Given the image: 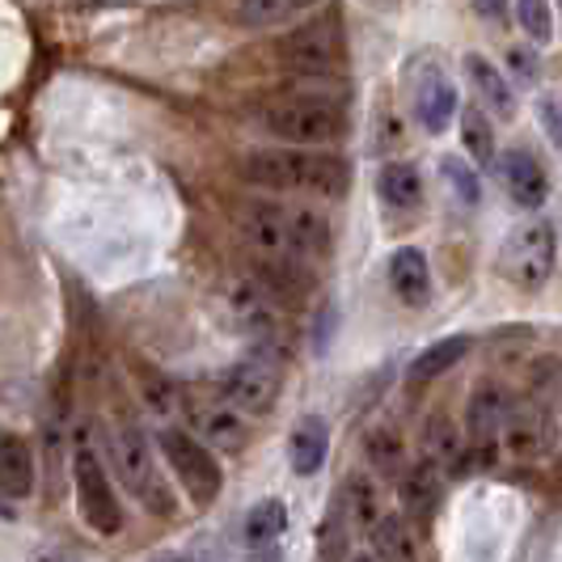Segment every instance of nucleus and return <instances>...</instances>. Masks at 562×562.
<instances>
[{"instance_id": "33", "label": "nucleus", "mask_w": 562, "mask_h": 562, "mask_svg": "<svg viewBox=\"0 0 562 562\" xmlns=\"http://www.w3.org/2000/svg\"><path fill=\"white\" fill-rule=\"evenodd\" d=\"M537 119H541V127H546V136L554 140V148H562V111L554 98H541L537 102Z\"/></svg>"}, {"instance_id": "36", "label": "nucleus", "mask_w": 562, "mask_h": 562, "mask_svg": "<svg viewBox=\"0 0 562 562\" xmlns=\"http://www.w3.org/2000/svg\"><path fill=\"white\" fill-rule=\"evenodd\" d=\"M34 562H72V559H68V554H38Z\"/></svg>"}, {"instance_id": "40", "label": "nucleus", "mask_w": 562, "mask_h": 562, "mask_svg": "<svg viewBox=\"0 0 562 562\" xmlns=\"http://www.w3.org/2000/svg\"><path fill=\"white\" fill-rule=\"evenodd\" d=\"M559 4H562V0H559Z\"/></svg>"}, {"instance_id": "26", "label": "nucleus", "mask_w": 562, "mask_h": 562, "mask_svg": "<svg viewBox=\"0 0 562 562\" xmlns=\"http://www.w3.org/2000/svg\"><path fill=\"white\" fill-rule=\"evenodd\" d=\"M368 457H372V465L381 474H397L402 470V436H397L394 427L368 431Z\"/></svg>"}, {"instance_id": "21", "label": "nucleus", "mask_w": 562, "mask_h": 562, "mask_svg": "<svg viewBox=\"0 0 562 562\" xmlns=\"http://www.w3.org/2000/svg\"><path fill=\"white\" fill-rule=\"evenodd\" d=\"M402 504H406L411 516H427L431 507L440 504V465H431V461L415 465L402 479Z\"/></svg>"}, {"instance_id": "1", "label": "nucleus", "mask_w": 562, "mask_h": 562, "mask_svg": "<svg viewBox=\"0 0 562 562\" xmlns=\"http://www.w3.org/2000/svg\"><path fill=\"white\" fill-rule=\"evenodd\" d=\"M246 178L267 191L288 195H317L338 199L351 187V166L335 153H313V148H267L246 161Z\"/></svg>"}, {"instance_id": "13", "label": "nucleus", "mask_w": 562, "mask_h": 562, "mask_svg": "<svg viewBox=\"0 0 562 562\" xmlns=\"http://www.w3.org/2000/svg\"><path fill=\"white\" fill-rule=\"evenodd\" d=\"M465 72H470V81L479 89V102L482 106H491L495 119H516V93H512V85L507 77L491 64V59L482 56H465Z\"/></svg>"}, {"instance_id": "27", "label": "nucleus", "mask_w": 562, "mask_h": 562, "mask_svg": "<svg viewBox=\"0 0 562 562\" xmlns=\"http://www.w3.org/2000/svg\"><path fill=\"white\" fill-rule=\"evenodd\" d=\"M233 9H237L233 18H237L241 26H276V22H283L296 4H292V0H237Z\"/></svg>"}, {"instance_id": "5", "label": "nucleus", "mask_w": 562, "mask_h": 562, "mask_svg": "<svg viewBox=\"0 0 562 562\" xmlns=\"http://www.w3.org/2000/svg\"><path fill=\"white\" fill-rule=\"evenodd\" d=\"M72 479H77V499H81L85 525L102 537L119 533L123 529V507L114 499L111 479H106L102 461L93 457V449H85V445L77 449V457H72Z\"/></svg>"}, {"instance_id": "34", "label": "nucleus", "mask_w": 562, "mask_h": 562, "mask_svg": "<svg viewBox=\"0 0 562 562\" xmlns=\"http://www.w3.org/2000/svg\"><path fill=\"white\" fill-rule=\"evenodd\" d=\"M507 64H512V72H516V81H520V85L537 81V56H533V52L512 47V52H507Z\"/></svg>"}, {"instance_id": "10", "label": "nucleus", "mask_w": 562, "mask_h": 562, "mask_svg": "<svg viewBox=\"0 0 562 562\" xmlns=\"http://www.w3.org/2000/svg\"><path fill=\"white\" fill-rule=\"evenodd\" d=\"M499 182H504V191L512 195V203H520L525 212H533L546 203L550 195V178H546V169L537 166L533 153H525V148H512L499 157Z\"/></svg>"}, {"instance_id": "16", "label": "nucleus", "mask_w": 562, "mask_h": 562, "mask_svg": "<svg viewBox=\"0 0 562 562\" xmlns=\"http://www.w3.org/2000/svg\"><path fill=\"white\" fill-rule=\"evenodd\" d=\"M390 283H394L397 301L423 305L431 296V267H427L423 250H397L390 262Z\"/></svg>"}, {"instance_id": "7", "label": "nucleus", "mask_w": 562, "mask_h": 562, "mask_svg": "<svg viewBox=\"0 0 562 562\" xmlns=\"http://www.w3.org/2000/svg\"><path fill=\"white\" fill-rule=\"evenodd\" d=\"M241 228H246V241L262 254L276 271H288V262L296 258V241H292V221H288V207L276 203H250L241 212Z\"/></svg>"}, {"instance_id": "29", "label": "nucleus", "mask_w": 562, "mask_h": 562, "mask_svg": "<svg viewBox=\"0 0 562 562\" xmlns=\"http://www.w3.org/2000/svg\"><path fill=\"white\" fill-rule=\"evenodd\" d=\"M516 22L525 30V38L533 43H550V4L546 0H516Z\"/></svg>"}, {"instance_id": "37", "label": "nucleus", "mask_w": 562, "mask_h": 562, "mask_svg": "<svg viewBox=\"0 0 562 562\" xmlns=\"http://www.w3.org/2000/svg\"><path fill=\"white\" fill-rule=\"evenodd\" d=\"M296 9H313V4H322V0H292Z\"/></svg>"}, {"instance_id": "31", "label": "nucleus", "mask_w": 562, "mask_h": 562, "mask_svg": "<svg viewBox=\"0 0 562 562\" xmlns=\"http://www.w3.org/2000/svg\"><path fill=\"white\" fill-rule=\"evenodd\" d=\"M347 559V525L342 512H330V520L322 525V562H342Z\"/></svg>"}, {"instance_id": "22", "label": "nucleus", "mask_w": 562, "mask_h": 562, "mask_svg": "<svg viewBox=\"0 0 562 562\" xmlns=\"http://www.w3.org/2000/svg\"><path fill=\"white\" fill-rule=\"evenodd\" d=\"M199 431H203L207 449H216V452L246 449V423H241L237 411H203V415H199Z\"/></svg>"}, {"instance_id": "8", "label": "nucleus", "mask_w": 562, "mask_h": 562, "mask_svg": "<svg viewBox=\"0 0 562 562\" xmlns=\"http://www.w3.org/2000/svg\"><path fill=\"white\" fill-rule=\"evenodd\" d=\"M114 470H119L123 486L136 499H148L153 507H166L161 482H157V470H153V449H148V436H144L140 427H123L114 436Z\"/></svg>"}, {"instance_id": "35", "label": "nucleus", "mask_w": 562, "mask_h": 562, "mask_svg": "<svg viewBox=\"0 0 562 562\" xmlns=\"http://www.w3.org/2000/svg\"><path fill=\"white\" fill-rule=\"evenodd\" d=\"M504 4L507 0H474V9H479L482 18H491V22H499V18H504Z\"/></svg>"}, {"instance_id": "12", "label": "nucleus", "mask_w": 562, "mask_h": 562, "mask_svg": "<svg viewBox=\"0 0 562 562\" xmlns=\"http://www.w3.org/2000/svg\"><path fill=\"white\" fill-rule=\"evenodd\" d=\"M507 394L499 385H479L465 406V431L474 445H495V431L507 427Z\"/></svg>"}, {"instance_id": "23", "label": "nucleus", "mask_w": 562, "mask_h": 562, "mask_svg": "<svg viewBox=\"0 0 562 562\" xmlns=\"http://www.w3.org/2000/svg\"><path fill=\"white\" fill-rule=\"evenodd\" d=\"M288 221H292V241L296 254H326L330 250V221L313 207H288Z\"/></svg>"}, {"instance_id": "4", "label": "nucleus", "mask_w": 562, "mask_h": 562, "mask_svg": "<svg viewBox=\"0 0 562 562\" xmlns=\"http://www.w3.org/2000/svg\"><path fill=\"white\" fill-rule=\"evenodd\" d=\"M161 452H166V461L173 465L178 482L187 486V495H191L199 507L216 504V495H221V486H225V474H221V461L212 457L207 445H199L195 436H187V431L166 427V431H161Z\"/></svg>"}, {"instance_id": "25", "label": "nucleus", "mask_w": 562, "mask_h": 562, "mask_svg": "<svg viewBox=\"0 0 562 562\" xmlns=\"http://www.w3.org/2000/svg\"><path fill=\"white\" fill-rule=\"evenodd\" d=\"M461 140H465L474 161H482V166L495 161V132H491V119L482 114V106L461 111Z\"/></svg>"}, {"instance_id": "11", "label": "nucleus", "mask_w": 562, "mask_h": 562, "mask_svg": "<svg viewBox=\"0 0 562 562\" xmlns=\"http://www.w3.org/2000/svg\"><path fill=\"white\" fill-rule=\"evenodd\" d=\"M415 114H419L423 132H431V136H440L457 119V89H452L445 72H427L419 81V89H415Z\"/></svg>"}, {"instance_id": "14", "label": "nucleus", "mask_w": 562, "mask_h": 562, "mask_svg": "<svg viewBox=\"0 0 562 562\" xmlns=\"http://www.w3.org/2000/svg\"><path fill=\"white\" fill-rule=\"evenodd\" d=\"M0 491L13 499H26L34 491V457L22 436L0 431Z\"/></svg>"}, {"instance_id": "2", "label": "nucleus", "mask_w": 562, "mask_h": 562, "mask_svg": "<svg viewBox=\"0 0 562 562\" xmlns=\"http://www.w3.org/2000/svg\"><path fill=\"white\" fill-rule=\"evenodd\" d=\"M267 132L288 144H310L322 153V144H338L347 136V114L326 98H301L267 111Z\"/></svg>"}, {"instance_id": "38", "label": "nucleus", "mask_w": 562, "mask_h": 562, "mask_svg": "<svg viewBox=\"0 0 562 562\" xmlns=\"http://www.w3.org/2000/svg\"><path fill=\"white\" fill-rule=\"evenodd\" d=\"M157 562H182V559H157Z\"/></svg>"}, {"instance_id": "15", "label": "nucleus", "mask_w": 562, "mask_h": 562, "mask_svg": "<svg viewBox=\"0 0 562 562\" xmlns=\"http://www.w3.org/2000/svg\"><path fill=\"white\" fill-rule=\"evenodd\" d=\"M288 452H292V470H296L301 479L317 474V470L326 465V452H330V431H326V423L313 419V415L296 423Z\"/></svg>"}, {"instance_id": "30", "label": "nucleus", "mask_w": 562, "mask_h": 562, "mask_svg": "<svg viewBox=\"0 0 562 562\" xmlns=\"http://www.w3.org/2000/svg\"><path fill=\"white\" fill-rule=\"evenodd\" d=\"M440 169H445V178H449V187H452V195L461 199V203H479V178H474V169L465 166V161H457V157H445L440 161Z\"/></svg>"}, {"instance_id": "32", "label": "nucleus", "mask_w": 562, "mask_h": 562, "mask_svg": "<svg viewBox=\"0 0 562 562\" xmlns=\"http://www.w3.org/2000/svg\"><path fill=\"white\" fill-rule=\"evenodd\" d=\"M507 445L512 452H520V457H533L537 445H541V431H537V423L529 419H507Z\"/></svg>"}, {"instance_id": "6", "label": "nucleus", "mask_w": 562, "mask_h": 562, "mask_svg": "<svg viewBox=\"0 0 562 562\" xmlns=\"http://www.w3.org/2000/svg\"><path fill=\"white\" fill-rule=\"evenodd\" d=\"M280 56L292 72L313 77V81H335L342 72V43H338L335 26H305L296 34H288Z\"/></svg>"}, {"instance_id": "24", "label": "nucleus", "mask_w": 562, "mask_h": 562, "mask_svg": "<svg viewBox=\"0 0 562 562\" xmlns=\"http://www.w3.org/2000/svg\"><path fill=\"white\" fill-rule=\"evenodd\" d=\"M283 529H288V507L280 499H262V504L250 507V516H246V541L250 546H271L283 537Z\"/></svg>"}, {"instance_id": "20", "label": "nucleus", "mask_w": 562, "mask_h": 562, "mask_svg": "<svg viewBox=\"0 0 562 562\" xmlns=\"http://www.w3.org/2000/svg\"><path fill=\"white\" fill-rule=\"evenodd\" d=\"M423 445H427V461H431V465L452 470V474L465 470V445H461V436H457V423H449L445 415H436V419L427 423Z\"/></svg>"}, {"instance_id": "28", "label": "nucleus", "mask_w": 562, "mask_h": 562, "mask_svg": "<svg viewBox=\"0 0 562 562\" xmlns=\"http://www.w3.org/2000/svg\"><path fill=\"white\" fill-rule=\"evenodd\" d=\"M347 516H351L356 525H364V529H376L381 512H376V491H372V482L368 479L347 482Z\"/></svg>"}, {"instance_id": "9", "label": "nucleus", "mask_w": 562, "mask_h": 562, "mask_svg": "<svg viewBox=\"0 0 562 562\" xmlns=\"http://www.w3.org/2000/svg\"><path fill=\"white\" fill-rule=\"evenodd\" d=\"M225 397L237 415H267L280 397V372L267 360H246L225 376Z\"/></svg>"}, {"instance_id": "3", "label": "nucleus", "mask_w": 562, "mask_h": 562, "mask_svg": "<svg viewBox=\"0 0 562 562\" xmlns=\"http://www.w3.org/2000/svg\"><path fill=\"white\" fill-rule=\"evenodd\" d=\"M504 276L520 292H541L554 276V228L546 221H525L507 233Z\"/></svg>"}, {"instance_id": "17", "label": "nucleus", "mask_w": 562, "mask_h": 562, "mask_svg": "<svg viewBox=\"0 0 562 562\" xmlns=\"http://www.w3.org/2000/svg\"><path fill=\"white\" fill-rule=\"evenodd\" d=\"M470 351V338L465 335H452V338H440V342H431V347H423L419 356L411 360L406 368V376H411V385H427V381H436L440 372H449L461 356Z\"/></svg>"}, {"instance_id": "18", "label": "nucleus", "mask_w": 562, "mask_h": 562, "mask_svg": "<svg viewBox=\"0 0 562 562\" xmlns=\"http://www.w3.org/2000/svg\"><path fill=\"white\" fill-rule=\"evenodd\" d=\"M376 195L385 199L390 207H397V212L419 207V199H423L419 169L406 166V161H390V166L381 169V178H376Z\"/></svg>"}, {"instance_id": "39", "label": "nucleus", "mask_w": 562, "mask_h": 562, "mask_svg": "<svg viewBox=\"0 0 562 562\" xmlns=\"http://www.w3.org/2000/svg\"><path fill=\"white\" fill-rule=\"evenodd\" d=\"M356 562H372V559H356Z\"/></svg>"}, {"instance_id": "19", "label": "nucleus", "mask_w": 562, "mask_h": 562, "mask_svg": "<svg viewBox=\"0 0 562 562\" xmlns=\"http://www.w3.org/2000/svg\"><path fill=\"white\" fill-rule=\"evenodd\" d=\"M372 550L381 562H419V546L415 533L402 516H381L376 529H372Z\"/></svg>"}]
</instances>
